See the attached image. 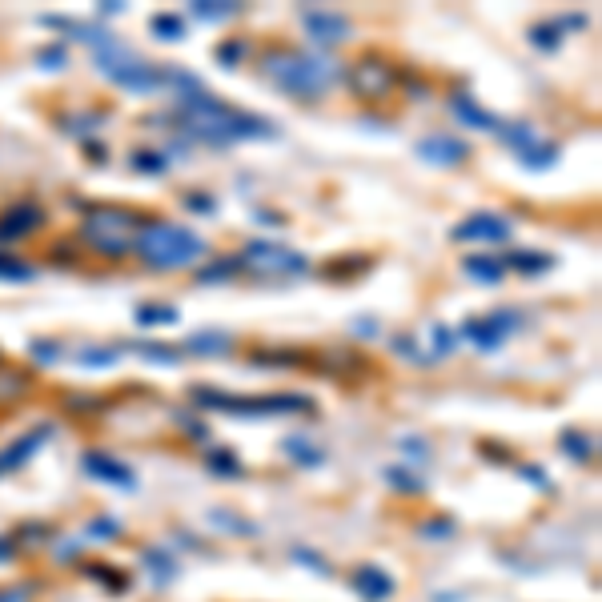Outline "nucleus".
<instances>
[{
  "instance_id": "f257e3e1",
  "label": "nucleus",
  "mask_w": 602,
  "mask_h": 602,
  "mask_svg": "<svg viewBox=\"0 0 602 602\" xmlns=\"http://www.w3.org/2000/svg\"><path fill=\"white\" fill-rule=\"evenodd\" d=\"M173 121L205 141V145H241V141H265V137H277V125L265 121V117H253V113H241V109H229L225 101L209 97V93H193V97H181L177 109H173Z\"/></svg>"
},
{
  "instance_id": "f03ea898",
  "label": "nucleus",
  "mask_w": 602,
  "mask_h": 602,
  "mask_svg": "<svg viewBox=\"0 0 602 602\" xmlns=\"http://www.w3.org/2000/svg\"><path fill=\"white\" fill-rule=\"evenodd\" d=\"M45 25L77 33V41H85V45L93 49V61H97L101 77H109L117 89H125V93H157V89H161V69L145 65V61H141L129 45H121L109 29H97V25H85V21H57V17H45Z\"/></svg>"
},
{
  "instance_id": "7ed1b4c3",
  "label": "nucleus",
  "mask_w": 602,
  "mask_h": 602,
  "mask_svg": "<svg viewBox=\"0 0 602 602\" xmlns=\"http://www.w3.org/2000/svg\"><path fill=\"white\" fill-rule=\"evenodd\" d=\"M261 77L297 101H318L346 77V69L334 65L330 57H314V53H297L289 45H277V49L261 53Z\"/></svg>"
},
{
  "instance_id": "20e7f679",
  "label": "nucleus",
  "mask_w": 602,
  "mask_h": 602,
  "mask_svg": "<svg viewBox=\"0 0 602 602\" xmlns=\"http://www.w3.org/2000/svg\"><path fill=\"white\" fill-rule=\"evenodd\" d=\"M141 253V261L157 273H173V269H189L193 261H201L209 253L205 237H197L193 229L177 225V221H149L141 225V237L133 245Z\"/></svg>"
},
{
  "instance_id": "39448f33",
  "label": "nucleus",
  "mask_w": 602,
  "mask_h": 602,
  "mask_svg": "<svg viewBox=\"0 0 602 602\" xmlns=\"http://www.w3.org/2000/svg\"><path fill=\"white\" fill-rule=\"evenodd\" d=\"M141 225H145V217L125 205H93L81 217V241L101 257H125V253H133Z\"/></svg>"
},
{
  "instance_id": "423d86ee",
  "label": "nucleus",
  "mask_w": 602,
  "mask_h": 602,
  "mask_svg": "<svg viewBox=\"0 0 602 602\" xmlns=\"http://www.w3.org/2000/svg\"><path fill=\"white\" fill-rule=\"evenodd\" d=\"M193 402L201 410H221V414H233V418H269V414H314V398L306 394H269V398H237V394H225V390H213V386H193Z\"/></svg>"
},
{
  "instance_id": "0eeeda50",
  "label": "nucleus",
  "mask_w": 602,
  "mask_h": 602,
  "mask_svg": "<svg viewBox=\"0 0 602 602\" xmlns=\"http://www.w3.org/2000/svg\"><path fill=\"white\" fill-rule=\"evenodd\" d=\"M237 257H241V269L261 273V277H297L310 269L306 253H297L281 241H249L245 253H237Z\"/></svg>"
},
{
  "instance_id": "6e6552de",
  "label": "nucleus",
  "mask_w": 602,
  "mask_h": 602,
  "mask_svg": "<svg viewBox=\"0 0 602 602\" xmlns=\"http://www.w3.org/2000/svg\"><path fill=\"white\" fill-rule=\"evenodd\" d=\"M498 141L502 145H510L514 149V157L526 165V169H550L554 161H558V145H550V141H542L530 125H518V121H502V129H498Z\"/></svg>"
},
{
  "instance_id": "1a4fd4ad",
  "label": "nucleus",
  "mask_w": 602,
  "mask_h": 602,
  "mask_svg": "<svg viewBox=\"0 0 602 602\" xmlns=\"http://www.w3.org/2000/svg\"><path fill=\"white\" fill-rule=\"evenodd\" d=\"M518 326H522V314H518V310H494V314H486V318L462 322V338H466L478 354H494V350H502V342H506Z\"/></svg>"
},
{
  "instance_id": "9d476101",
  "label": "nucleus",
  "mask_w": 602,
  "mask_h": 602,
  "mask_svg": "<svg viewBox=\"0 0 602 602\" xmlns=\"http://www.w3.org/2000/svg\"><path fill=\"white\" fill-rule=\"evenodd\" d=\"M346 77H350L354 93H358V97H366V101H386V97L394 93V85H398L394 65H390V61H382L378 53L362 57L354 69H346Z\"/></svg>"
},
{
  "instance_id": "9b49d317",
  "label": "nucleus",
  "mask_w": 602,
  "mask_h": 602,
  "mask_svg": "<svg viewBox=\"0 0 602 602\" xmlns=\"http://www.w3.org/2000/svg\"><path fill=\"white\" fill-rule=\"evenodd\" d=\"M450 237L454 241H478V245H502L514 237V225L498 213H470L466 221H458L450 229Z\"/></svg>"
},
{
  "instance_id": "f8f14e48",
  "label": "nucleus",
  "mask_w": 602,
  "mask_h": 602,
  "mask_svg": "<svg viewBox=\"0 0 602 602\" xmlns=\"http://www.w3.org/2000/svg\"><path fill=\"white\" fill-rule=\"evenodd\" d=\"M45 225V209L37 201H13L5 213H0V245H13L33 237Z\"/></svg>"
},
{
  "instance_id": "ddd939ff",
  "label": "nucleus",
  "mask_w": 602,
  "mask_h": 602,
  "mask_svg": "<svg viewBox=\"0 0 602 602\" xmlns=\"http://www.w3.org/2000/svg\"><path fill=\"white\" fill-rule=\"evenodd\" d=\"M414 153H418L426 165L454 169V165H462V161L470 157V145H466L462 137H454V133H430V137H422V141L414 145Z\"/></svg>"
},
{
  "instance_id": "4468645a",
  "label": "nucleus",
  "mask_w": 602,
  "mask_h": 602,
  "mask_svg": "<svg viewBox=\"0 0 602 602\" xmlns=\"http://www.w3.org/2000/svg\"><path fill=\"white\" fill-rule=\"evenodd\" d=\"M53 434H57V426H53V422H45V426L29 430L25 438H17L13 446L0 450V478L13 474V470H21V466H29V462H33V454H41V450L53 442Z\"/></svg>"
},
{
  "instance_id": "2eb2a0df",
  "label": "nucleus",
  "mask_w": 602,
  "mask_h": 602,
  "mask_svg": "<svg viewBox=\"0 0 602 602\" xmlns=\"http://www.w3.org/2000/svg\"><path fill=\"white\" fill-rule=\"evenodd\" d=\"M301 25L318 45H342L350 41V17L334 13V9H301Z\"/></svg>"
},
{
  "instance_id": "dca6fc26",
  "label": "nucleus",
  "mask_w": 602,
  "mask_h": 602,
  "mask_svg": "<svg viewBox=\"0 0 602 602\" xmlns=\"http://www.w3.org/2000/svg\"><path fill=\"white\" fill-rule=\"evenodd\" d=\"M85 470H89L93 478L117 486V490H137V474H133L125 462H117V458H109V454H101V450H89V454H85Z\"/></svg>"
},
{
  "instance_id": "f3484780",
  "label": "nucleus",
  "mask_w": 602,
  "mask_h": 602,
  "mask_svg": "<svg viewBox=\"0 0 602 602\" xmlns=\"http://www.w3.org/2000/svg\"><path fill=\"white\" fill-rule=\"evenodd\" d=\"M354 590L366 602H386L394 594V578L382 566H362V570H354Z\"/></svg>"
},
{
  "instance_id": "a211bd4d",
  "label": "nucleus",
  "mask_w": 602,
  "mask_h": 602,
  "mask_svg": "<svg viewBox=\"0 0 602 602\" xmlns=\"http://www.w3.org/2000/svg\"><path fill=\"white\" fill-rule=\"evenodd\" d=\"M450 113L462 121V125H470V129H490V133H498L502 129V121L494 117V113H486L474 97H466V93H458L454 101H450Z\"/></svg>"
},
{
  "instance_id": "6ab92c4d",
  "label": "nucleus",
  "mask_w": 602,
  "mask_h": 602,
  "mask_svg": "<svg viewBox=\"0 0 602 602\" xmlns=\"http://www.w3.org/2000/svg\"><path fill=\"white\" fill-rule=\"evenodd\" d=\"M185 350L201 354V358H221V354L233 350V334H225V330H201V334L185 338Z\"/></svg>"
},
{
  "instance_id": "aec40b11",
  "label": "nucleus",
  "mask_w": 602,
  "mask_h": 602,
  "mask_svg": "<svg viewBox=\"0 0 602 602\" xmlns=\"http://www.w3.org/2000/svg\"><path fill=\"white\" fill-rule=\"evenodd\" d=\"M462 273H466L470 281H478V285H498V281L506 277V265H502V257H482V253H474V257L462 261Z\"/></svg>"
},
{
  "instance_id": "412c9836",
  "label": "nucleus",
  "mask_w": 602,
  "mask_h": 602,
  "mask_svg": "<svg viewBox=\"0 0 602 602\" xmlns=\"http://www.w3.org/2000/svg\"><path fill=\"white\" fill-rule=\"evenodd\" d=\"M502 265H506V269H518V273H526V277H538V273H550V269H554V257H550V253H538V249H518V253L502 257Z\"/></svg>"
},
{
  "instance_id": "4be33fe9",
  "label": "nucleus",
  "mask_w": 602,
  "mask_h": 602,
  "mask_svg": "<svg viewBox=\"0 0 602 602\" xmlns=\"http://www.w3.org/2000/svg\"><path fill=\"white\" fill-rule=\"evenodd\" d=\"M281 450H285L297 466H310V470H314V466H326V450H322V446H310L306 438H285Z\"/></svg>"
},
{
  "instance_id": "5701e85b",
  "label": "nucleus",
  "mask_w": 602,
  "mask_h": 602,
  "mask_svg": "<svg viewBox=\"0 0 602 602\" xmlns=\"http://www.w3.org/2000/svg\"><path fill=\"white\" fill-rule=\"evenodd\" d=\"M181 314L173 310V306H137L133 310V322L141 326V330H157V326H173Z\"/></svg>"
},
{
  "instance_id": "b1692460",
  "label": "nucleus",
  "mask_w": 602,
  "mask_h": 602,
  "mask_svg": "<svg viewBox=\"0 0 602 602\" xmlns=\"http://www.w3.org/2000/svg\"><path fill=\"white\" fill-rule=\"evenodd\" d=\"M33 277H37V269H33L29 261H21V257H13V253H0V281L25 285V281H33Z\"/></svg>"
},
{
  "instance_id": "393cba45",
  "label": "nucleus",
  "mask_w": 602,
  "mask_h": 602,
  "mask_svg": "<svg viewBox=\"0 0 602 602\" xmlns=\"http://www.w3.org/2000/svg\"><path fill=\"white\" fill-rule=\"evenodd\" d=\"M149 33H153L157 41H181V37H185V21H181L177 13H157V17L149 21Z\"/></svg>"
},
{
  "instance_id": "a878e982",
  "label": "nucleus",
  "mask_w": 602,
  "mask_h": 602,
  "mask_svg": "<svg viewBox=\"0 0 602 602\" xmlns=\"http://www.w3.org/2000/svg\"><path fill=\"white\" fill-rule=\"evenodd\" d=\"M530 45H534V49H542V53H554V49L562 45V25H558V21H542V25H534V29H530Z\"/></svg>"
},
{
  "instance_id": "bb28decb",
  "label": "nucleus",
  "mask_w": 602,
  "mask_h": 602,
  "mask_svg": "<svg viewBox=\"0 0 602 602\" xmlns=\"http://www.w3.org/2000/svg\"><path fill=\"white\" fill-rule=\"evenodd\" d=\"M117 362H121V354L117 350H101V346H85L77 354V366H85V370H113Z\"/></svg>"
},
{
  "instance_id": "cd10ccee",
  "label": "nucleus",
  "mask_w": 602,
  "mask_h": 602,
  "mask_svg": "<svg viewBox=\"0 0 602 602\" xmlns=\"http://www.w3.org/2000/svg\"><path fill=\"white\" fill-rule=\"evenodd\" d=\"M237 273H241V257H217L213 265L197 269V281H225V277H237Z\"/></svg>"
},
{
  "instance_id": "c85d7f7f",
  "label": "nucleus",
  "mask_w": 602,
  "mask_h": 602,
  "mask_svg": "<svg viewBox=\"0 0 602 602\" xmlns=\"http://www.w3.org/2000/svg\"><path fill=\"white\" fill-rule=\"evenodd\" d=\"M193 17L205 21V25H217V21L237 17V5H225V0H205V5H193Z\"/></svg>"
},
{
  "instance_id": "c756f323",
  "label": "nucleus",
  "mask_w": 602,
  "mask_h": 602,
  "mask_svg": "<svg viewBox=\"0 0 602 602\" xmlns=\"http://www.w3.org/2000/svg\"><path fill=\"white\" fill-rule=\"evenodd\" d=\"M133 169L141 173H165L169 169V153H157V149H133Z\"/></svg>"
},
{
  "instance_id": "7c9ffc66",
  "label": "nucleus",
  "mask_w": 602,
  "mask_h": 602,
  "mask_svg": "<svg viewBox=\"0 0 602 602\" xmlns=\"http://www.w3.org/2000/svg\"><path fill=\"white\" fill-rule=\"evenodd\" d=\"M133 350H137L141 358H149L153 366H177V362H181L177 350H173V346H161V342H137Z\"/></svg>"
},
{
  "instance_id": "2f4dec72",
  "label": "nucleus",
  "mask_w": 602,
  "mask_h": 602,
  "mask_svg": "<svg viewBox=\"0 0 602 602\" xmlns=\"http://www.w3.org/2000/svg\"><path fill=\"white\" fill-rule=\"evenodd\" d=\"M217 65L221 69H237L245 57H249V41H225V45H217Z\"/></svg>"
},
{
  "instance_id": "473e14b6",
  "label": "nucleus",
  "mask_w": 602,
  "mask_h": 602,
  "mask_svg": "<svg viewBox=\"0 0 602 602\" xmlns=\"http://www.w3.org/2000/svg\"><path fill=\"white\" fill-rule=\"evenodd\" d=\"M205 466H209L213 474H221V478H237V474H241V462H237V454H229V450L205 454Z\"/></svg>"
},
{
  "instance_id": "72a5a7b5",
  "label": "nucleus",
  "mask_w": 602,
  "mask_h": 602,
  "mask_svg": "<svg viewBox=\"0 0 602 602\" xmlns=\"http://www.w3.org/2000/svg\"><path fill=\"white\" fill-rule=\"evenodd\" d=\"M562 450H566L574 462H586L590 450H594V442H590L582 430H566V434H562Z\"/></svg>"
},
{
  "instance_id": "f704fd0d",
  "label": "nucleus",
  "mask_w": 602,
  "mask_h": 602,
  "mask_svg": "<svg viewBox=\"0 0 602 602\" xmlns=\"http://www.w3.org/2000/svg\"><path fill=\"white\" fill-rule=\"evenodd\" d=\"M25 390H29V378H25V374H17V370L0 374V402H5V398H21Z\"/></svg>"
},
{
  "instance_id": "c9c22d12",
  "label": "nucleus",
  "mask_w": 602,
  "mask_h": 602,
  "mask_svg": "<svg viewBox=\"0 0 602 602\" xmlns=\"http://www.w3.org/2000/svg\"><path fill=\"white\" fill-rule=\"evenodd\" d=\"M386 478H390V486H394V490H402V494H422V490H426V486H422L418 478H410L402 466H398V470L390 466V470H386Z\"/></svg>"
},
{
  "instance_id": "e433bc0d",
  "label": "nucleus",
  "mask_w": 602,
  "mask_h": 602,
  "mask_svg": "<svg viewBox=\"0 0 602 602\" xmlns=\"http://www.w3.org/2000/svg\"><path fill=\"white\" fill-rule=\"evenodd\" d=\"M37 65H41V69H49V73L65 69V45H49V49H41V53H37Z\"/></svg>"
},
{
  "instance_id": "4c0bfd02",
  "label": "nucleus",
  "mask_w": 602,
  "mask_h": 602,
  "mask_svg": "<svg viewBox=\"0 0 602 602\" xmlns=\"http://www.w3.org/2000/svg\"><path fill=\"white\" fill-rule=\"evenodd\" d=\"M430 334H434V354H430V362H438V358H446V354H450V346H454L458 338H454L446 326H430Z\"/></svg>"
},
{
  "instance_id": "58836bf2",
  "label": "nucleus",
  "mask_w": 602,
  "mask_h": 602,
  "mask_svg": "<svg viewBox=\"0 0 602 602\" xmlns=\"http://www.w3.org/2000/svg\"><path fill=\"white\" fill-rule=\"evenodd\" d=\"M185 209H193V213H201V217H213V213H217V201H213L209 193H185Z\"/></svg>"
},
{
  "instance_id": "ea45409f",
  "label": "nucleus",
  "mask_w": 602,
  "mask_h": 602,
  "mask_svg": "<svg viewBox=\"0 0 602 602\" xmlns=\"http://www.w3.org/2000/svg\"><path fill=\"white\" fill-rule=\"evenodd\" d=\"M29 350H33V358H37V362H41V366H53V362H57V358H61V346H57V342H49V338H45V342H41V338H37V342H33V346H29Z\"/></svg>"
},
{
  "instance_id": "a19ab883",
  "label": "nucleus",
  "mask_w": 602,
  "mask_h": 602,
  "mask_svg": "<svg viewBox=\"0 0 602 602\" xmlns=\"http://www.w3.org/2000/svg\"><path fill=\"white\" fill-rule=\"evenodd\" d=\"M145 562H149V566H153V570H157V582H161V586H165V582H169V578H173V574H177V566H173V562H169V558H161V554H157V550H145Z\"/></svg>"
},
{
  "instance_id": "79ce46f5",
  "label": "nucleus",
  "mask_w": 602,
  "mask_h": 602,
  "mask_svg": "<svg viewBox=\"0 0 602 602\" xmlns=\"http://www.w3.org/2000/svg\"><path fill=\"white\" fill-rule=\"evenodd\" d=\"M390 346H394V350H402L410 362H426V358H422V350L414 346V338H410V334H398V338H390Z\"/></svg>"
},
{
  "instance_id": "37998d69",
  "label": "nucleus",
  "mask_w": 602,
  "mask_h": 602,
  "mask_svg": "<svg viewBox=\"0 0 602 602\" xmlns=\"http://www.w3.org/2000/svg\"><path fill=\"white\" fill-rule=\"evenodd\" d=\"M346 265H330L326 269V277H346V273H354V269H366V257H342Z\"/></svg>"
},
{
  "instance_id": "c03bdc74",
  "label": "nucleus",
  "mask_w": 602,
  "mask_h": 602,
  "mask_svg": "<svg viewBox=\"0 0 602 602\" xmlns=\"http://www.w3.org/2000/svg\"><path fill=\"white\" fill-rule=\"evenodd\" d=\"M89 534H93V538H117V534H121V522H117V518L93 522V526H89Z\"/></svg>"
},
{
  "instance_id": "a18cd8bd",
  "label": "nucleus",
  "mask_w": 602,
  "mask_h": 602,
  "mask_svg": "<svg viewBox=\"0 0 602 602\" xmlns=\"http://www.w3.org/2000/svg\"><path fill=\"white\" fill-rule=\"evenodd\" d=\"M293 562H306V566H314V570H322V574H330V566L314 554V550H306V546H301V550H293Z\"/></svg>"
},
{
  "instance_id": "49530a36",
  "label": "nucleus",
  "mask_w": 602,
  "mask_h": 602,
  "mask_svg": "<svg viewBox=\"0 0 602 602\" xmlns=\"http://www.w3.org/2000/svg\"><path fill=\"white\" fill-rule=\"evenodd\" d=\"M402 450H410V462H430V446H426V442H418V438H406V442H402Z\"/></svg>"
},
{
  "instance_id": "de8ad7c7",
  "label": "nucleus",
  "mask_w": 602,
  "mask_h": 602,
  "mask_svg": "<svg viewBox=\"0 0 602 602\" xmlns=\"http://www.w3.org/2000/svg\"><path fill=\"white\" fill-rule=\"evenodd\" d=\"M354 334H358V338H374V334H378V330H374V318H366V322L358 318V322H354Z\"/></svg>"
},
{
  "instance_id": "09e8293b",
  "label": "nucleus",
  "mask_w": 602,
  "mask_h": 602,
  "mask_svg": "<svg viewBox=\"0 0 602 602\" xmlns=\"http://www.w3.org/2000/svg\"><path fill=\"white\" fill-rule=\"evenodd\" d=\"M454 530V522H434V526H422V534H430V538H442V534H450Z\"/></svg>"
},
{
  "instance_id": "8fccbe9b",
  "label": "nucleus",
  "mask_w": 602,
  "mask_h": 602,
  "mask_svg": "<svg viewBox=\"0 0 602 602\" xmlns=\"http://www.w3.org/2000/svg\"><path fill=\"white\" fill-rule=\"evenodd\" d=\"M9 558H13V542L0 538V562H9Z\"/></svg>"
}]
</instances>
